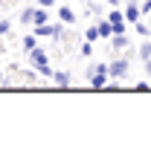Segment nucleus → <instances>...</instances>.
Masks as SVG:
<instances>
[{"mask_svg": "<svg viewBox=\"0 0 151 145\" xmlns=\"http://www.w3.org/2000/svg\"><path fill=\"white\" fill-rule=\"evenodd\" d=\"M87 78H90V84H93V90H102V87H105V81L111 78V75H108V64H99V67H96V70L90 72Z\"/></svg>", "mask_w": 151, "mask_h": 145, "instance_id": "nucleus-1", "label": "nucleus"}, {"mask_svg": "<svg viewBox=\"0 0 151 145\" xmlns=\"http://www.w3.org/2000/svg\"><path fill=\"white\" fill-rule=\"evenodd\" d=\"M108 75L111 78H125L128 75V58H116L113 64H108Z\"/></svg>", "mask_w": 151, "mask_h": 145, "instance_id": "nucleus-2", "label": "nucleus"}, {"mask_svg": "<svg viewBox=\"0 0 151 145\" xmlns=\"http://www.w3.org/2000/svg\"><path fill=\"white\" fill-rule=\"evenodd\" d=\"M122 15H125V23H137V20H139V6L128 0V6H125V12H122Z\"/></svg>", "mask_w": 151, "mask_h": 145, "instance_id": "nucleus-3", "label": "nucleus"}, {"mask_svg": "<svg viewBox=\"0 0 151 145\" xmlns=\"http://www.w3.org/2000/svg\"><path fill=\"white\" fill-rule=\"evenodd\" d=\"M29 58H32V64H47V50L44 47H35V50H29Z\"/></svg>", "mask_w": 151, "mask_h": 145, "instance_id": "nucleus-4", "label": "nucleus"}, {"mask_svg": "<svg viewBox=\"0 0 151 145\" xmlns=\"http://www.w3.org/2000/svg\"><path fill=\"white\" fill-rule=\"evenodd\" d=\"M52 81H55L61 90H67L70 87V72H64V70H58V72H52Z\"/></svg>", "mask_w": 151, "mask_h": 145, "instance_id": "nucleus-5", "label": "nucleus"}, {"mask_svg": "<svg viewBox=\"0 0 151 145\" xmlns=\"http://www.w3.org/2000/svg\"><path fill=\"white\" fill-rule=\"evenodd\" d=\"M58 18H61V23H76V12L70 6H58Z\"/></svg>", "mask_w": 151, "mask_h": 145, "instance_id": "nucleus-6", "label": "nucleus"}, {"mask_svg": "<svg viewBox=\"0 0 151 145\" xmlns=\"http://www.w3.org/2000/svg\"><path fill=\"white\" fill-rule=\"evenodd\" d=\"M96 29H99V38H111V35H113V23H111L108 18L99 20V23H96Z\"/></svg>", "mask_w": 151, "mask_h": 145, "instance_id": "nucleus-7", "label": "nucleus"}, {"mask_svg": "<svg viewBox=\"0 0 151 145\" xmlns=\"http://www.w3.org/2000/svg\"><path fill=\"white\" fill-rule=\"evenodd\" d=\"M32 23H35V26H44V23H47V9H44V6H38V3H35V15H32Z\"/></svg>", "mask_w": 151, "mask_h": 145, "instance_id": "nucleus-8", "label": "nucleus"}, {"mask_svg": "<svg viewBox=\"0 0 151 145\" xmlns=\"http://www.w3.org/2000/svg\"><path fill=\"white\" fill-rule=\"evenodd\" d=\"M111 41H113V50H116V52H122V50L128 47V35H125V32H122V35H111Z\"/></svg>", "mask_w": 151, "mask_h": 145, "instance_id": "nucleus-9", "label": "nucleus"}, {"mask_svg": "<svg viewBox=\"0 0 151 145\" xmlns=\"http://www.w3.org/2000/svg\"><path fill=\"white\" fill-rule=\"evenodd\" d=\"M32 15H35V3H32V6H23V9H20V23H23V26L32 23Z\"/></svg>", "mask_w": 151, "mask_h": 145, "instance_id": "nucleus-10", "label": "nucleus"}, {"mask_svg": "<svg viewBox=\"0 0 151 145\" xmlns=\"http://www.w3.org/2000/svg\"><path fill=\"white\" fill-rule=\"evenodd\" d=\"M38 47V41H35V32H29V35H23V50L29 52V50H35Z\"/></svg>", "mask_w": 151, "mask_h": 145, "instance_id": "nucleus-11", "label": "nucleus"}, {"mask_svg": "<svg viewBox=\"0 0 151 145\" xmlns=\"http://www.w3.org/2000/svg\"><path fill=\"white\" fill-rule=\"evenodd\" d=\"M134 32H139V38H148V35H151V29L145 26V23H139V20L134 23Z\"/></svg>", "mask_w": 151, "mask_h": 145, "instance_id": "nucleus-12", "label": "nucleus"}, {"mask_svg": "<svg viewBox=\"0 0 151 145\" xmlns=\"http://www.w3.org/2000/svg\"><path fill=\"white\" fill-rule=\"evenodd\" d=\"M38 72H41V75H44V78H52V67H50V61H47V64H38Z\"/></svg>", "mask_w": 151, "mask_h": 145, "instance_id": "nucleus-13", "label": "nucleus"}, {"mask_svg": "<svg viewBox=\"0 0 151 145\" xmlns=\"http://www.w3.org/2000/svg\"><path fill=\"white\" fill-rule=\"evenodd\" d=\"M139 58L145 61V58H151V41H145L142 47H139Z\"/></svg>", "mask_w": 151, "mask_h": 145, "instance_id": "nucleus-14", "label": "nucleus"}, {"mask_svg": "<svg viewBox=\"0 0 151 145\" xmlns=\"http://www.w3.org/2000/svg\"><path fill=\"white\" fill-rule=\"evenodd\" d=\"M9 29H12V20H6V18H3V20H0V38H3V35H9Z\"/></svg>", "mask_w": 151, "mask_h": 145, "instance_id": "nucleus-15", "label": "nucleus"}, {"mask_svg": "<svg viewBox=\"0 0 151 145\" xmlns=\"http://www.w3.org/2000/svg\"><path fill=\"white\" fill-rule=\"evenodd\" d=\"M108 20H111V23H119V20H125V15H122V12H116V9H113L111 15H108Z\"/></svg>", "mask_w": 151, "mask_h": 145, "instance_id": "nucleus-16", "label": "nucleus"}, {"mask_svg": "<svg viewBox=\"0 0 151 145\" xmlns=\"http://www.w3.org/2000/svg\"><path fill=\"white\" fill-rule=\"evenodd\" d=\"M84 38H87V41H99V29H96V26H90V29L84 32Z\"/></svg>", "mask_w": 151, "mask_h": 145, "instance_id": "nucleus-17", "label": "nucleus"}, {"mask_svg": "<svg viewBox=\"0 0 151 145\" xmlns=\"http://www.w3.org/2000/svg\"><path fill=\"white\" fill-rule=\"evenodd\" d=\"M122 32H128V29H125V20H119V23H113V35H122Z\"/></svg>", "mask_w": 151, "mask_h": 145, "instance_id": "nucleus-18", "label": "nucleus"}, {"mask_svg": "<svg viewBox=\"0 0 151 145\" xmlns=\"http://www.w3.org/2000/svg\"><path fill=\"white\" fill-rule=\"evenodd\" d=\"M38 6H44V9H52V6H55V0H35Z\"/></svg>", "mask_w": 151, "mask_h": 145, "instance_id": "nucleus-19", "label": "nucleus"}, {"mask_svg": "<svg viewBox=\"0 0 151 145\" xmlns=\"http://www.w3.org/2000/svg\"><path fill=\"white\" fill-rule=\"evenodd\" d=\"M139 12H145V15H148V12H151V0H145V3H142V9H139Z\"/></svg>", "mask_w": 151, "mask_h": 145, "instance_id": "nucleus-20", "label": "nucleus"}, {"mask_svg": "<svg viewBox=\"0 0 151 145\" xmlns=\"http://www.w3.org/2000/svg\"><path fill=\"white\" fill-rule=\"evenodd\" d=\"M145 72L151 75V58H145Z\"/></svg>", "mask_w": 151, "mask_h": 145, "instance_id": "nucleus-21", "label": "nucleus"}, {"mask_svg": "<svg viewBox=\"0 0 151 145\" xmlns=\"http://www.w3.org/2000/svg\"><path fill=\"white\" fill-rule=\"evenodd\" d=\"M111 3H113V6H116V3H119V0H111Z\"/></svg>", "mask_w": 151, "mask_h": 145, "instance_id": "nucleus-22", "label": "nucleus"}, {"mask_svg": "<svg viewBox=\"0 0 151 145\" xmlns=\"http://www.w3.org/2000/svg\"><path fill=\"white\" fill-rule=\"evenodd\" d=\"M26 3H35V0H26Z\"/></svg>", "mask_w": 151, "mask_h": 145, "instance_id": "nucleus-23", "label": "nucleus"}, {"mask_svg": "<svg viewBox=\"0 0 151 145\" xmlns=\"http://www.w3.org/2000/svg\"><path fill=\"white\" fill-rule=\"evenodd\" d=\"M0 78H3V72H0Z\"/></svg>", "mask_w": 151, "mask_h": 145, "instance_id": "nucleus-24", "label": "nucleus"}]
</instances>
